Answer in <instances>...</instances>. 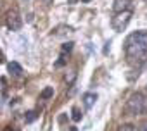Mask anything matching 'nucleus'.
<instances>
[{
	"label": "nucleus",
	"mask_w": 147,
	"mask_h": 131,
	"mask_svg": "<svg viewBox=\"0 0 147 131\" xmlns=\"http://www.w3.org/2000/svg\"><path fill=\"white\" fill-rule=\"evenodd\" d=\"M125 55L130 66H138L147 62V31H135L125 41Z\"/></svg>",
	"instance_id": "1"
},
{
	"label": "nucleus",
	"mask_w": 147,
	"mask_h": 131,
	"mask_svg": "<svg viewBox=\"0 0 147 131\" xmlns=\"http://www.w3.org/2000/svg\"><path fill=\"white\" fill-rule=\"evenodd\" d=\"M126 112L131 116H138L145 112V97L142 93H133L126 100Z\"/></svg>",
	"instance_id": "2"
},
{
	"label": "nucleus",
	"mask_w": 147,
	"mask_h": 131,
	"mask_svg": "<svg viewBox=\"0 0 147 131\" xmlns=\"http://www.w3.org/2000/svg\"><path fill=\"white\" fill-rule=\"evenodd\" d=\"M131 9L130 11H125V12H118L113 19H111V24H113V28H114V31H123L126 26H128V23H130V19H131Z\"/></svg>",
	"instance_id": "3"
},
{
	"label": "nucleus",
	"mask_w": 147,
	"mask_h": 131,
	"mask_svg": "<svg viewBox=\"0 0 147 131\" xmlns=\"http://www.w3.org/2000/svg\"><path fill=\"white\" fill-rule=\"evenodd\" d=\"M5 24H7V28H9V29H12V31L21 29V26H23L21 14H19L16 9H11V11L5 14Z\"/></svg>",
	"instance_id": "4"
},
{
	"label": "nucleus",
	"mask_w": 147,
	"mask_h": 131,
	"mask_svg": "<svg viewBox=\"0 0 147 131\" xmlns=\"http://www.w3.org/2000/svg\"><path fill=\"white\" fill-rule=\"evenodd\" d=\"M130 5H131V0H114L113 11L116 14L118 12H125V11H130Z\"/></svg>",
	"instance_id": "5"
},
{
	"label": "nucleus",
	"mask_w": 147,
	"mask_h": 131,
	"mask_svg": "<svg viewBox=\"0 0 147 131\" xmlns=\"http://www.w3.org/2000/svg\"><path fill=\"white\" fill-rule=\"evenodd\" d=\"M95 100H97V95L95 93H85L83 95V104H85L87 109H92L94 104H95Z\"/></svg>",
	"instance_id": "6"
},
{
	"label": "nucleus",
	"mask_w": 147,
	"mask_h": 131,
	"mask_svg": "<svg viewBox=\"0 0 147 131\" xmlns=\"http://www.w3.org/2000/svg\"><path fill=\"white\" fill-rule=\"evenodd\" d=\"M7 69H9V73L14 74V76H21V73H23V68H21L18 62H9V64H7Z\"/></svg>",
	"instance_id": "7"
},
{
	"label": "nucleus",
	"mask_w": 147,
	"mask_h": 131,
	"mask_svg": "<svg viewBox=\"0 0 147 131\" xmlns=\"http://www.w3.org/2000/svg\"><path fill=\"white\" fill-rule=\"evenodd\" d=\"M40 97H42L43 100H49L50 97H54V88H52V86H47V88L42 92V95H40Z\"/></svg>",
	"instance_id": "8"
},
{
	"label": "nucleus",
	"mask_w": 147,
	"mask_h": 131,
	"mask_svg": "<svg viewBox=\"0 0 147 131\" xmlns=\"http://www.w3.org/2000/svg\"><path fill=\"white\" fill-rule=\"evenodd\" d=\"M36 117H38V112L36 110H30V112H26V117L24 119H26V122H33Z\"/></svg>",
	"instance_id": "9"
},
{
	"label": "nucleus",
	"mask_w": 147,
	"mask_h": 131,
	"mask_svg": "<svg viewBox=\"0 0 147 131\" xmlns=\"http://www.w3.org/2000/svg\"><path fill=\"white\" fill-rule=\"evenodd\" d=\"M82 116H83V114H82V112H80V110H78L76 107L73 109V116H71V117H73V121H75V122H78V121L82 119Z\"/></svg>",
	"instance_id": "10"
},
{
	"label": "nucleus",
	"mask_w": 147,
	"mask_h": 131,
	"mask_svg": "<svg viewBox=\"0 0 147 131\" xmlns=\"http://www.w3.org/2000/svg\"><path fill=\"white\" fill-rule=\"evenodd\" d=\"M118 131H137V129H135V126H131V124H123Z\"/></svg>",
	"instance_id": "11"
},
{
	"label": "nucleus",
	"mask_w": 147,
	"mask_h": 131,
	"mask_svg": "<svg viewBox=\"0 0 147 131\" xmlns=\"http://www.w3.org/2000/svg\"><path fill=\"white\" fill-rule=\"evenodd\" d=\"M71 48H73V41H69V43H64V45H62V53H64V52H69Z\"/></svg>",
	"instance_id": "12"
},
{
	"label": "nucleus",
	"mask_w": 147,
	"mask_h": 131,
	"mask_svg": "<svg viewBox=\"0 0 147 131\" xmlns=\"http://www.w3.org/2000/svg\"><path fill=\"white\" fill-rule=\"evenodd\" d=\"M64 64H66V59H64V55H61L59 60L55 62V68H61V66H64Z\"/></svg>",
	"instance_id": "13"
},
{
	"label": "nucleus",
	"mask_w": 147,
	"mask_h": 131,
	"mask_svg": "<svg viewBox=\"0 0 147 131\" xmlns=\"http://www.w3.org/2000/svg\"><path fill=\"white\" fill-rule=\"evenodd\" d=\"M75 76H76V73H75V71H71V74H69V76L66 74V81H69V83H71L73 80H75Z\"/></svg>",
	"instance_id": "14"
},
{
	"label": "nucleus",
	"mask_w": 147,
	"mask_h": 131,
	"mask_svg": "<svg viewBox=\"0 0 147 131\" xmlns=\"http://www.w3.org/2000/svg\"><path fill=\"white\" fill-rule=\"evenodd\" d=\"M138 131H147V121H144V122L138 126Z\"/></svg>",
	"instance_id": "15"
},
{
	"label": "nucleus",
	"mask_w": 147,
	"mask_h": 131,
	"mask_svg": "<svg viewBox=\"0 0 147 131\" xmlns=\"http://www.w3.org/2000/svg\"><path fill=\"white\" fill-rule=\"evenodd\" d=\"M5 85H7V80H5V78H2V88H4V90H5Z\"/></svg>",
	"instance_id": "16"
},
{
	"label": "nucleus",
	"mask_w": 147,
	"mask_h": 131,
	"mask_svg": "<svg viewBox=\"0 0 147 131\" xmlns=\"http://www.w3.org/2000/svg\"><path fill=\"white\" fill-rule=\"evenodd\" d=\"M43 2H45V4H50V2H52V0H43Z\"/></svg>",
	"instance_id": "17"
},
{
	"label": "nucleus",
	"mask_w": 147,
	"mask_h": 131,
	"mask_svg": "<svg viewBox=\"0 0 147 131\" xmlns=\"http://www.w3.org/2000/svg\"><path fill=\"white\" fill-rule=\"evenodd\" d=\"M83 2H88V0H83Z\"/></svg>",
	"instance_id": "18"
}]
</instances>
